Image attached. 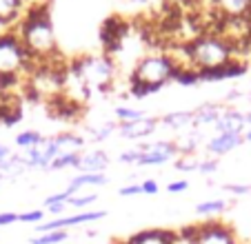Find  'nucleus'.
I'll use <instances>...</instances> for the list:
<instances>
[{
	"label": "nucleus",
	"mask_w": 251,
	"mask_h": 244,
	"mask_svg": "<svg viewBox=\"0 0 251 244\" xmlns=\"http://www.w3.org/2000/svg\"><path fill=\"white\" fill-rule=\"evenodd\" d=\"M14 31L38 62H47L56 53V31H53V18L47 2L27 7Z\"/></svg>",
	"instance_id": "nucleus-1"
},
{
	"label": "nucleus",
	"mask_w": 251,
	"mask_h": 244,
	"mask_svg": "<svg viewBox=\"0 0 251 244\" xmlns=\"http://www.w3.org/2000/svg\"><path fill=\"white\" fill-rule=\"evenodd\" d=\"M176 67L178 65L169 56V51L142 56L133 67L131 75H129V94L138 100L147 98L151 94H158L169 82H174Z\"/></svg>",
	"instance_id": "nucleus-2"
},
{
	"label": "nucleus",
	"mask_w": 251,
	"mask_h": 244,
	"mask_svg": "<svg viewBox=\"0 0 251 244\" xmlns=\"http://www.w3.org/2000/svg\"><path fill=\"white\" fill-rule=\"evenodd\" d=\"M114 80V62L109 56H82L67 67V82H74L80 96H89L91 91L109 89Z\"/></svg>",
	"instance_id": "nucleus-3"
},
{
	"label": "nucleus",
	"mask_w": 251,
	"mask_h": 244,
	"mask_svg": "<svg viewBox=\"0 0 251 244\" xmlns=\"http://www.w3.org/2000/svg\"><path fill=\"white\" fill-rule=\"evenodd\" d=\"M36 65H38V60L27 51L18 33H0V87L2 89L18 85V80L31 73Z\"/></svg>",
	"instance_id": "nucleus-4"
},
{
	"label": "nucleus",
	"mask_w": 251,
	"mask_h": 244,
	"mask_svg": "<svg viewBox=\"0 0 251 244\" xmlns=\"http://www.w3.org/2000/svg\"><path fill=\"white\" fill-rule=\"evenodd\" d=\"M189 65L196 69H213L236 58V47L225 36L213 31H202L187 43Z\"/></svg>",
	"instance_id": "nucleus-5"
},
{
	"label": "nucleus",
	"mask_w": 251,
	"mask_h": 244,
	"mask_svg": "<svg viewBox=\"0 0 251 244\" xmlns=\"http://www.w3.org/2000/svg\"><path fill=\"white\" fill-rule=\"evenodd\" d=\"M187 231H189L194 244H238L231 226H227L225 222H218V220H209V222H202V224L187 226Z\"/></svg>",
	"instance_id": "nucleus-6"
},
{
	"label": "nucleus",
	"mask_w": 251,
	"mask_h": 244,
	"mask_svg": "<svg viewBox=\"0 0 251 244\" xmlns=\"http://www.w3.org/2000/svg\"><path fill=\"white\" fill-rule=\"evenodd\" d=\"M129 36V23L120 16H111L102 23V29H100V43L104 45L107 53L114 56L120 47H123L125 38Z\"/></svg>",
	"instance_id": "nucleus-7"
},
{
	"label": "nucleus",
	"mask_w": 251,
	"mask_h": 244,
	"mask_svg": "<svg viewBox=\"0 0 251 244\" xmlns=\"http://www.w3.org/2000/svg\"><path fill=\"white\" fill-rule=\"evenodd\" d=\"M104 216H107V211L96 209V211H82V213H74V216H67V218H53V220L38 224L36 231H38V235L49 233V231H65L69 226H80V224H89V222H96V220H102Z\"/></svg>",
	"instance_id": "nucleus-8"
},
{
	"label": "nucleus",
	"mask_w": 251,
	"mask_h": 244,
	"mask_svg": "<svg viewBox=\"0 0 251 244\" xmlns=\"http://www.w3.org/2000/svg\"><path fill=\"white\" fill-rule=\"evenodd\" d=\"M247 71H249V62L233 58V60L225 62L220 67H213V69H198V80L200 82H223L229 78H240Z\"/></svg>",
	"instance_id": "nucleus-9"
},
{
	"label": "nucleus",
	"mask_w": 251,
	"mask_h": 244,
	"mask_svg": "<svg viewBox=\"0 0 251 244\" xmlns=\"http://www.w3.org/2000/svg\"><path fill=\"white\" fill-rule=\"evenodd\" d=\"M158 124H160V118L145 116L136 122L118 124V133H120V138H127V140H145L147 136H151V133L156 131Z\"/></svg>",
	"instance_id": "nucleus-10"
},
{
	"label": "nucleus",
	"mask_w": 251,
	"mask_h": 244,
	"mask_svg": "<svg viewBox=\"0 0 251 244\" xmlns=\"http://www.w3.org/2000/svg\"><path fill=\"white\" fill-rule=\"evenodd\" d=\"M209 9H213L220 18L251 20V0H209Z\"/></svg>",
	"instance_id": "nucleus-11"
},
{
	"label": "nucleus",
	"mask_w": 251,
	"mask_h": 244,
	"mask_svg": "<svg viewBox=\"0 0 251 244\" xmlns=\"http://www.w3.org/2000/svg\"><path fill=\"white\" fill-rule=\"evenodd\" d=\"M242 142H245V133H238V131L216 133V136L207 142V146H204V149L209 151V155L220 158V155H225V153H229V151L238 149Z\"/></svg>",
	"instance_id": "nucleus-12"
},
{
	"label": "nucleus",
	"mask_w": 251,
	"mask_h": 244,
	"mask_svg": "<svg viewBox=\"0 0 251 244\" xmlns=\"http://www.w3.org/2000/svg\"><path fill=\"white\" fill-rule=\"evenodd\" d=\"M125 244H176V233L169 229H145L127 238Z\"/></svg>",
	"instance_id": "nucleus-13"
},
{
	"label": "nucleus",
	"mask_w": 251,
	"mask_h": 244,
	"mask_svg": "<svg viewBox=\"0 0 251 244\" xmlns=\"http://www.w3.org/2000/svg\"><path fill=\"white\" fill-rule=\"evenodd\" d=\"M107 167H109V155L102 149H91L80 153V165H78L80 173H104Z\"/></svg>",
	"instance_id": "nucleus-14"
},
{
	"label": "nucleus",
	"mask_w": 251,
	"mask_h": 244,
	"mask_svg": "<svg viewBox=\"0 0 251 244\" xmlns=\"http://www.w3.org/2000/svg\"><path fill=\"white\" fill-rule=\"evenodd\" d=\"M218 133H227V131H238V133H245L247 131V124H245V113L236 111V109H223L220 113L218 122L213 124Z\"/></svg>",
	"instance_id": "nucleus-15"
},
{
	"label": "nucleus",
	"mask_w": 251,
	"mask_h": 244,
	"mask_svg": "<svg viewBox=\"0 0 251 244\" xmlns=\"http://www.w3.org/2000/svg\"><path fill=\"white\" fill-rule=\"evenodd\" d=\"M29 0H0V27H9L23 18Z\"/></svg>",
	"instance_id": "nucleus-16"
},
{
	"label": "nucleus",
	"mask_w": 251,
	"mask_h": 244,
	"mask_svg": "<svg viewBox=\"0 0 251 244\" xmlns=\"http://www.w3.org/2000/svg\"><path fill=\"white\" fill-rule=\"evenodd\" d=\"M109 182V178L104 173H78L76 178L69 182V187H67V191L71 193V195H78V191L85 187H104V184Z\"/></svg>",
	"instance_id": "nucleus-17"
},
{
	"label": "nucleus",
	"mask_w": 251,
	"mask_h": 244,
	"mask_svg": "<svg viewBox=\"0 0 251 244\" xmlns=\"http://www.w3.org/2000/svg\"><path fill=\"white\" fill-rule=\"evenodd\" d=\"M223 113V104L204 102L194 111V127H204V124H216Z\"/></svg>",
	"instance_id": "nucleus-18"
},
{
	"label": "nucleus",
	"mask_w": 251,
	"mask_h": 244,
	"mask_svg": "<svg viewBox=\"0 0 251 244\" xmlns=\"http://www.w3.org/2000/svg\"><path fill=\"white\" fill-rule=\"evenodd\" d=\"M160 124L169 129H185L189 124H194V111H174V113H167L165 118H160Z\"/></svg>",
	"instance_id": "nucleus-19"
},
{
	"label": "nucleus",
	"mask_w": 251,
	"mask_h": 244,
	"mask_svg": "<svg viewBox=\"0 0 251 244\" xmlns=\"http://www.w3.org/2000/svg\"><path fill=\"white\" fill-rule=\"evenodd\" d=\"M80 153L82 151H65L60 153L56 160H51V165H49L47 171H62V169H78L80 165Z\"/></svg>",
	"instance_id": "nucleus-20"
},
{
	"label": "nucleus",
	"mask_w": 251,
	"mask_h": 244,
	"mask_svg": "<svg viewBox=\"0 0 251 244\" xmlns=\"http://www.w3.org/2000/svg\"><path fill=\"white\" fill-rule=\"evenodd\" d=\"M225 211H227V202L225 200H207L196 204V213L202 218H218Z\"/></svg>",
	"instance_id": "nucleus-21"
},
{
	"label": "nucleus",
	"mask_w": 251,
	"mask_h": 244,
	"mask_svg": "<svg viewBox=\"0 0 251 244\" xmlns=\"http://www.w3.org/2000/svg\"><path fill=\"white\" fill-rule=\"evenodd\" d=\"M45 140H47V138L40 131L29 129V131H20L18 136H16V146H20V149H33V146L45 145Z\"/></svg>",
	"instance_id": "nucleus-22"
},
{
	"label": "nucleus",
	"mask_w": 251,
	"mask_h": 244,
	"mask_svg": "<svg viewBox=\"0 0 251 244\" xmlns=\"http://www.w3.org/2000/svg\"><path fill=\"white\" fill-rule=\"evenodd\" d=\"M174 82H178V85L182 87H194L198 85V69H194V67H176V73H174Z\"/></svg>",
	"instance_id": "nucleus-23"
},
{
	"label": "nucleus",
	"mask_w": 251,
	"mask_h": 244,
	"mask_svg": "<svg viewBox=\"0 0 251 244\" xmlns=\"http://www.w3.org/2000/svg\"><path fill=\"white\" fill-rule=\"evenodd\" d=\"M69 238L67 231H49V233H40L36 238L29 240V244H60Z\"/></svg>",
	"instance_id": "nucleus-24"
},
{
	"label": "nucleus",
	"mask_w": 251,
	"mask_h": 244,
	"mask_svg": "<svg viewBox=\"0 0 251 244\" xmlns=\"http://www.w3.org/2000/svg\"><path fill=\"white\" fill-rule=\"evenodd\" d=\"M147 113L142 111V109H133V107H116V118H118L120 124H125V122H136L140 120V118H145Z\"/></svg>",
	"instance_id": "nucleus-25"
},
{
	"label": "nucleus",
	"mask_w": 251,
	"mask_h": 244,
	"mask_svg": "<svg viewBox=\"0 0 251 244\" xmlns=\"http://www.w3.org/2000/svg\"><path fill=\"white\" fill-rule=\"evenodd\" d=\"M96 200H98V195H96V193H87V195H71L69 202H67V207H71V209H87V207H91Z\"/></svg>",
	"instance_id": "nucleus-26"
},
{
	"label": "nucleus",
	"mask_w": 251,
	"mask_h": 244,
	"mask_svg": "<svg viewBox=\"0 0 251 244\" xmlns=\"http://www.w3.org/2000/svg\"><path fill=\"white\" fill-rule=\"evenodd\" d=\"M198 165H200V160L196 158V155H178V160H176V169L182 171V173H187V171H198Z\"/></svg>",
	"instance_id": "nucleus-27"
},
{
	"label": "nucleus",
	"mask_w": 251,
	"mask_h": 244,
	"mask_svg": "<svg viewBox=\"0 0 251 244\" xmlns=\"http://www.w3.org/2000/svg\"><path fill=\"white\" fill-rule=\"evenodd\" d=\"M45 220V211L43 209H31V211H25V213H18V222L23 224H43Z\"/></svg>",
	"instance_id": "nucleus-28"
},
{
	"label": "nucleus",
	"mask_w": 251,
	"mask_h": 244,
	"mask_svg": "<svg viewBox=\"0 0 251 244\" xmlns=\"http://www.w3.org/2000/svg\"><path fill=\"white\" fill-rule=\"evenodd\" d=\"M116 129H118V124H116V122H109V124H104V127H100V129H94V131H91V140H94V142L107 140V138H109Z\"/></svg>",
	"instance_id": "nucleus-29"
},
{
	"label": "nucleus",
	"mask_w": 251,
	"mask_h": 244,
	"mask_svg": "<svg viewBox=\"0 0 251 244\" xmlns=\"http://www.w3.org/2000/svg\"><path fill=\"white\" fill-rule=\"evenodd\" d=\"M218 171V158H209V160H200L198 165V173L200 175H211Z\"/></svg>",
	"instance_id": "nucleus-30"
},
{
	"label": "nucleus",
	"mask_w": 251,
	"mask_h": 244,
	"mask_svg": "<svg viewBox=\"0 0 251 244\" xmlns=\"http://www.w3.org/2000/svg\"><path fill=\"white\" fill-rule=\"evenodd\" d=\"M138 158H140V151L136 149H129V151H123V153L118 155V160L123 162V165H138Z\"/></svg>",
	"instance_id": "nucleus-31"
},
{
	"label": "nucleus",
	"mask_w": 251,
	"mask_h": 244,
	"mask_svg": "<svg viewBox=\"0 0 251 244\" xmlns=\"http://www.w3.org/2000/svg\"><path fill=\"white\" fill-rule=\"evenodd\" d=\"M69 197H71V193L67 191V189L60 193H53V195H47L45 197V209L51 207V204H58V202H69Z\"/></svg>",
	"instance_id": "nucleus-32"
},
{
	"label": "nucleus",
	"mask_w": 251,
	"mask_h": 244,
	"mask_svg": "<svg viewBox=\"0 0 251 244\" xmlns=\"http://www.w3.org/2000/svg\"><path fill=\"white\" fill-rule=\"evenodd\" d=\"M140 189H142V195H156V193L160 191L158 182H156V180H151V178L142 180V182H140Z\"/></svg>",
	"instance_id": "nucleus-33"
},
{
	"label": "nucleus",
	"mask_w": 251,
	"mask_h": 244,
	"mask_svg": "<svg viewBox=\"0 0 251 244\" xmlns=\"http://www.w3.org/2000/svg\"><path fill=\"white\" fill-rule=\"evenodd\" d=\"M118 195H123V197L142 195V189H140V184H125V187L118 189Z\"/></svg>",
	"instance_id": "nucleus-34"
},
{
	"label": "nucleus",
	"mask_w": 251,
	"mask_h": 244,
	"mask_svg": "<svg viewBox=\"0 0 251 244\" xmlns=\"http://www.w3.org/2000/svg\"><path fill=\"white\" fill-rule=\"evenodd\" d=\"M225 191L233 193V195H247L251 193V187L249 184H225Z\"/></svg>",
	"instance_id": "nucleus-35"
},
{
	"label": "nucleus",
	"mask_w": 251,
	"mask_h": 244,
	"mask_svg": "<svg viewBox=\"0 0 251 244\" xmlns=\"http://www.w3.org/2000/svg\"><path fill=\"white\" fill-rule=\"evenodd\" d=\"M189 189V182L187 180H174V182L167 184V191L169 193H185Z\"/></svg>",
	"instance_id": "nucleus-36"
},
{
	"label": "nucleus",
	"mask_w": 251,
	"mask_h": 244,
	"mask_svg": "<svg viewBox=\"0 0 251 244\" xmlns=\"http://www.w3.org/2000/svg\"><path fill=\"white\" fill-rule=\"evenodd\" d=\"M14 222H18V213H14V211L0 213V226H9V224H14Z\"/></svg>",
	"instance_id": "nucleus-37"
},
{
	"label": "nucleus",
	"mask_w": 251,
	"mask_h": 244,
	"mask_svg": "<svg viewBox=\"0 0 251 244\" xmlns=\"http://www.w3.org/2000/svg\"><path fill=\"white\" fill-rule=\"evenodd\" d=\"M65 209H67V202H58V204H51V207H47V211L51 213L53 218H62Z\"/></svg>",
	"instance_id": "nucleus-38"
},
{
	"label": "nucleus",
	"mask_w": 251,
	"mask_h": 244,
	"mask_svg": "<svg viewBox=\"0 0 251 244\" xmlns=\"http://www.w3.org/2000/svg\"><path fill=\"white\" fill-rule=\"evenodd\" d=\"M176 5H185V7H198V5H207L209 7V0H174Z\"/></svg>",
	"instance_id": "nucleus-39"
},
{
	"label": "nucleus",
	"mask_w": 251,
	"mask_h": 244,
	"mask_svg": "<svg viewBox=\"0 0 251 244\" xmlns=\"http://www.w3.org/2000/svg\"><path fill=\"white\" fill-rule=\"evenodd\" d=\"M240 98V89H231L227 94V98H225V102H231V100H238Z\"/></svg>",
	"instance_id": "nucleus-40"
},
{
	"label": "nucleus",
	"mask_w": 251,
	"mask_h": 244,
	"mask_svg": "<svg viewBox=\"0 0 251 244\" xmlns=\"http://www.w3.org/2000/svg\"><path fill=\"white\" fill-rule=\"evenodd\" d=\"M245 124L247 129H251V113H245Z\"/></svg>",
	"instance_id": "nucleus-41"
},
{
	"label": "nucleus",
	"mask_w": 251,
	"mask_h": 244,
	"mask_svg": "<svg viewBox=\"0 0 251 244\" xmlns=\"http://www.w3.org/2000/svg\"><path fill=\"white\" fill-rule=\"evenodd\" d=\"M245 142H251V129H247L245 131Z\"/></svg>",
	"instance_id": "nucleus-42"
},
{
	"label": "nucleus",
	"mask_w": 251,
	"mask_h": 244,
	"mask_svg": "<svg viewBox=\"0 0 251 244\" xmlns=\"http://www.w3.org/2000/svg\"><path fill=\"white\" fill-rule=\"evenodd\" d=\"M131 2H136V5H147V0H131Z\"/></svg>",
	"instance_id": "nucleus-43"
},
{
	"label": "nucleus",
	"mask_w": 251,
	"mask_h": 244,
	"mask_svg": "<svg viewBox=\"0 0 251 244\" xmlns=\"http://www.w3.org/2000/svg\"><path fill=\"white\" fill-rule=\"evenodd\" d=\"M0 187H2V175H0Z\"/></svg>",
	"instance_id": "nucleus-44"
}]
</instances>
